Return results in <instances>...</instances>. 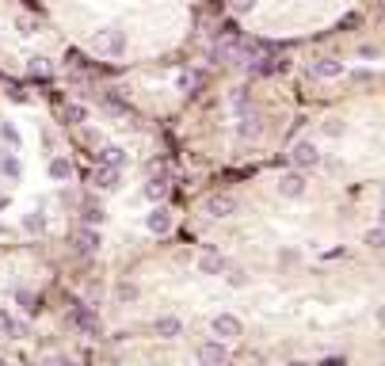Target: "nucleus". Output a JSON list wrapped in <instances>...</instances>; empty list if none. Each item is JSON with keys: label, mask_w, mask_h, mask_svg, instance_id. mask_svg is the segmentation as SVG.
<instances>
[{"label": "nucleus", "mask_w": 385, "mask_h": 366, "mask_svg": "<svg viewBox=\"0 0 385 366\" xmlns=\"http://www.w3.org/2000/svg\"><path fill=\"white\" fill-rule=\"evenodd\" d=\"M31 73L34 77H50V61L46 57H31Z\"/></svg>", "instance_id": "393cba45"}, {"label": "nucleus", "mask_w": 385, "mask_h": 366, "mask_svg": "<svg viewBox=\"0 0 385 366\" xmlns=\"http://www.w3.org/2000/svg\"><path fill=\"white\" fill-rule=\"evenodd\" d=\"M382 225H385V206H382Z\"/></svg>", "instance_id": "473e14b6"}, {"label": "nucleus", "mask_w": 385, "mask_h": 366, "mask_svg": "<svg viewBox=\"0 0 385 366\" xmlns=\"http://www.w3.org/2000/svg\"><path fill=\"white\" fill-rule=\"evenodd\" d=\"M0 172H4L8 179H19V176H23V164H19L16 153H4V161H0Z\"/></svg>", "instance_id": "a211bd4d"}, {"label": "nucleus", "mask_w": 385, "mask_h": 366, "mask_svg": "<svg viewBox=\"0 0 385 366\" xmlns=\"http://www.w3.org/2000/svg\"><path fill=\"white\" fill-rule=\"evenodd\" d=\"M233 210H237V199L233 195H210L206 199V214H210V218H229Z\"/></svg>", "instance_id": "6e6552de"}, {"label": "nucleus", "mask_w": 385, "mask_h": 366, "mask_svg": "<svg viewBox=\"0 0 385 366\" xmlns=\"http://www.w3.org/2000/svg\"><path fill=\"white\" fill-rule=\"evenodd\" d=\"M0 134H4V141H8L12 149H19V130L12 126V122H4V126H0Z\"/></svg>", "instance_id": "b1692460"}, {"label": "nucleus", "mask_w": 385, "mask_h": 366, "mask_svg": "<svg viewBox=\"0 0 385 366\" xmlns=\"http://www.w3.org/2000/svg\"><path fill=\"white\" fill-rule=\"evenodd\" d=\"M16 27H19V34H34V31H39V23H34L31 16H19V19H16Z\"/></svg>", "instance_id": "bb28decb"}, {"label": "nucleus", "mask_w": 385, "mask_h": 366, "mask_svg": "<svg viewBox=\"0 0 385 366\" xmlns=\"http://www.w3.org/2000/svg\"><path fill=\"white\" fill-rule=\"evenodd\" d=\"M279 69H287V61H279V57H260V61L248 65V73L252 77H271V73H279Z\"/></svg>", "instance_id": "f8f14e48"}, {"label": "nucleus", "mask_w": 385, "mask_h": 366, "mask_svg": "<svg viewBox=\"0 0 385 366\" xmlns=\"http://www.w3.org/2000/svg\"><path fill=\"white\" fill-rule=\"evenodd\" d=\"M225 358H229V351L222 343H202L198 347V363L202 366H225Z\"/></svg>", "instance_id": "1a4fd4ad"}, {"label": "nucleus", "mask_w": 385, "mask_h": 366, "mask_svg": "<svg viewBox=\"0 0 385 366\" xmlns=\"http://www.w3.org/2000/svg\"><path fill=\"white\" fill-rule=\"evenodd\" d=\"M233 4V12H237V16H248V12L256 8V0H229Z\"/></svg>", "instance_id": "c85d7f7f"}, {"label": "nucleus", "mask_w": 385, "mask_h": 366, "mask_svg": "<svg viewBox=\"0 0 385 366\" xmlns=\"http://www.w3.org/2000/svg\"><path fill=\"white\" fill-rule=\"evenodd\" d=\"M309 77H317V81H336V77H344V61H336V57H320V61L309 65Z\"/></svg>", "instance_id": "39448f33"}, {"label": "nucleus", "mask_w": 385, "mask_h": 366, "mask_svg": "<svg viewBox=\"0 0 385 366\" xmlns=\"http://www.w3.org/2000/svg\"><path fill=\"white\" fill-rule=\"evenodd\" d=\"M99 244H103V241H99V233L92 225H84L81 233H76V252L92 256V252H99Z\"/></svg>", "instance_id": "9d476101"}, {"label": "nucleus", "mask_w": 385, "mask_h": 366, "mask_svg": "<svg viewBox=\"0 0 385 366\" xmlns=\"http://www.w3.org/2000/svg\"><path fill=\"white\" fill-rule=\"evenodd\" d=\"M382 199H385V191H382Z\"/></svg>", "instance_id": "72a5a7b5"}, {"label": "nucleus", "mask_w": 385, "mask_h": 366, "mask_svg": "<svg viewBox=\"0 0 385 366\" xmlns=\"http://www.w3.org/2000/svg\"><path fill=\"white\" fill-rule=\"evenodd\" d=\"M0 366H8V358H4V355H0Z\"/></svg>", "instance_id": "2f4dec72"}, {"label": "nucleus", "mask_w": 385, "mask_h": 366, "mask_svg": "<svg viewBox=\"0 0 385 366\" xmlns=\"http://www.w3.org/2000/svg\"><path fill=\"white\" fill-rule=\"evenodd\" d=\"M290 161H294L298 168H317V164H320V149L313 145L309 138H305V141H298V145H294V153H290Z\"/></svg>", "instance_id": "7ed1b4c3"}, {"label": "nucleus", "mask_w": 385, "mask_h": 366, "mask_svg": "<svg viewBox=\"0 0 385 366\" xmlns=\"http://www.w3.org/2000/svg\"><path fill=\"white\" fill-rule=\"evenodd\" d=\"M183 88H187L191 96H195V92L202 88V73H191V77H183Z\"/></svg>", "instance_id": "cd10ccee"}, {"label": "nucleus", "mask_w": 385, "mask_h": 366, "mask_svg": "<svg viewBox=\"0 0 385 366\" xmlns=\"http://www.w3.org/2000/svg\"><path fill=\"white\" fill-rule=\"evenodd\" d=\"M84 221H88V225H103V206L88 203L84 206Z\"/></svg>", "instance_id": "4be33fe9"}, {"label": "nucleus", "mask_w": 385, "mask_h": 366, "mask_svg": "<svg viewBox=\"0 0 385 366\" xmlns=\"http://www.w3.org/2000/svg\"><path fill=\"white\" fill-rule=\"evenodd\" d=\"M145 229H149V233H156V236L172 233V210H164V206L156 203L153 210L145 214Z\"/></svg>", "instance_id": "f03ea898"}, {"label": "nucleus", "mask_w": 385, "mask_h": 366, "mask_svg": "<svg viewBox=\"0 0 385 366\" xmlns=\"http://www.w3.org/2000/svg\"><path fill=\"white\" fill-rule=\"evenodd\" d=\"M96 156H99V164H111V168H123V164L130 161L123 145H103V149H99Z\"/></svg>", "instance_id": "9b49d317"}, {"label": "nucleus", "mask_w": 385, "mask_h": 366, "mask_svg": "<svg viewBox=\"0 0 385 366\" xmlns=\"http://www.w3.org/2000/svg\"><path fill=\"white\" fill-rule=\"evenodd\" d=\"M103 107H107V111H111V114H126V111H130V107H126V103H123V99H118V96H115V92H111V96H107V99H103Z\"/></svg>", "instance_id": "5701e85b"}, {"label": "nucleus", "mask_w": 385, "mask_h": 366, "mask_svg": "<svg viewBox=\"0 0 385 366\" xmlns=\"http://www.w3.org/2000/svg\"><path fill=\"white\" fill-rule=\"evenodd\" d=\"M23 229H27V233H42V229H46V218H42L39 210L27 214V218H23Z\"/></svg>", "instance_id": "aec40b11"}, {"label": "nucleus", "mask_w": 385, "mask_h": 366, "mask_svg": "<svg viewBox=\"0 0 385 366\" xmlns=\"http://www.w3.org/2000/svg\"><path fill=\"white\" fill-rule=\"evenodd\" d=\"M377 321H382V325H385V305H382V309H377Z\"/></svg>", "instance_id": "7c9ffc66"}, {"label": "nucleus", "mask_w": 385, "mask_h": 366, "mask_svg": "<svg viewBox=\"0 0 385 366\" xmlns=\"http://www.w3.org/2000/svg\"><path fill=\"white\" fill-rule=\"evenodd\" d=\"M279 195L282 199H302L305 195V176L302 172H287V176L279 179Z\"/></svg>", "instance_id": "0eeeda50"}, {"label": "nucleus", "mask_w": 385, "mask_h": 366, "mask_svg": "<svg viewBox=\"0 0 385 366\" xmlns=\"http://www.w3.org/2000/svg\"><path fill=\"white\" fill-rule=\"evenodd\" d=\"M84 119H88V111H84L81 103H69V107H65V122H73V126H81Z\"/></svg>", "instance_id": "412c9836"}, {"label": "nucleus", "mask_w": 385, "mask_h": 366, "mask_svg": "<svg viewBox=\"0 0 385 366\" xmlns=\"http://www.w3.org/2000/svg\"><path fill=\"white\" fill-rule=\"evenodd\" d=\"M92 183H96L99 191H118V183H123V168L99 164V168H96V176H92Z\"/></svg>", "instance_id": "423d86ee"}, {"label": "nucleus", "mask_w": 385, "mask_h": 366, "mask_svg": "<svg viewBox=\"0 0 385 366\" xmlns=\"http://www.w3.org/2000/svg\"><path fill=\"white\" fill-rule=\"evenodd\" d=\"M198 271H202V275H222L225 260L218 252H202V256H198Z\"/></svg>", "instance_id": "ddd939ff"}, {"label": "nucleus", "mask_w": 385, "mask_h": 366, "mask_svg": "<svg viewBox=\"0 0 385 366\" xmlns=\"http://www.w3.org/2000/svg\"><path fill=\"white\" fill-rule=\"evenodd\" d=\"M180 332H183V325L176 317H160V321H156V336H164V340H176Z\"/></svg>", "instance_id": "dca6fc26"}, {"label": "nucleus", "mask_w": 385, "mask_h": 366, "mask_svg": "<svg viewBox=\"0 0 385 366\" xmlns=\"http://www.w3.org/2000/svg\"><path fill=\"white\" fill-rule=\"evenodd\" d=\"M164 195H168V179H149V183H145V199H149V203H164Z\"/></svg>", "instance_id": "2eb2a0df"}, {"label": "nucleus", "mask_w": 385, "mask_h": 366, "mask_svg": "<svg viewBox=\"0 0 385 366\" xmlns=\"http://www.w3.org/2000/svg\"><path fill=\"white\" fill-rule=\"evenodd\" d=\"M240 138H260V119H256V111H248V114H240Z\"/></svg>", "instance_id": "f3484780"}, {"label": "nucleus", "mask_w": 385, "mask_h": 366, "mask_svg": "<svg viewBox=\"0 0 385 366\" xmlns=\"http://www.w3.org/2000/svg\"><path fill=\"white\" fill-rule=\"evenodd\" d=\"M210 328H214V336H222V340H237L244 328H240V321L233 317V313H218V317L210 321Z\"/></svg>", "instance_id": "20e7f679"}, {"label": "nucleus", "mask_w": 385, "mask_h": 366, "mask_svg": "<svg viewBox=\"0 0 385 366\" xmlns=\"http://www.w3.org/2000/svg\"><path fill=\"white\" fill-rule=\"evenodd\" d=\"M50 179H54V183H65V179H73V164H69L65 156H54V161H50Z\"/></svg>", "instance_id": "4468645a"}, {"label": "nucleus", "mask_w": 385, "mask_h": 366, "mask_svg": "<svg viewBox=\"0 0 385 366\" xmlns=\"http://www.w3.org/2000/svg\"><path fill=\"white\" fill-rule=\"evenodd\" d=\"M324 134H328V138H340V134H344V126H340V119H328V122H324Z\"/></svg>", "instance_id": "c756f323"}, {"label": "nucleus", "mask_w": 385, "mask_h": 366, "mask_svg": "<svg viewBox=\"0 0 385 366\" xmlns=\"http://www.w3.org/2000/svg\"><path fill=\"white\" fill-rule=\"evenodd\" d=\"M362 244H370V248H385V225H377V229H366V236H362Z\"/></svg>", "instance_id": "6ab92c4d"}, {"label": "nucleus", "mask_w": 385, "mask_h": 366, "mask_svg": "<svg viewBox=\"0 0 385 366\" xmlns=\"http://www.w3.org/2000/svg\"><path fill=\"white\" fill-rule=\"evenodd\" d=\"M16 332V321L8 317V309H0V336H12Z\"/></svg>", "instance_id": "a878e982"}, {"label": "nucleus", "mask_w": 385, "mask_h": 366, "mask_svg": "<svg viewBox=\"0 0 385 366\" xmlns=\"http://www.w3.org/2000/svg\"><path fill=\"white\" fill-rule=\"evenodd\" d=\"M92 50H96V54H107V57H123V50H126V34H123V31H115V27H103V31L92 34Z\"/></svg>", "instance_id": "f257e3e1"}]
</instances>
